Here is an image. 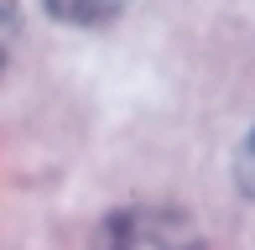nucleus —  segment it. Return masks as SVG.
Masks as SVG:
<instances>
[{
    "instance_id": "obj_1",
    "label": "nucleus",
    "mask_w": 255,
    "mask_h": 250,
    "mask_svg": "<svg viewBox=\"0 0 255 250\" xmlns=\"http://www.w3.org/2000/svg\"><path fill=\"white\" fill-rule=\"evenodd\" d=\"M104 250H203V240H198V230H193L182 214L135 209V214H120V219L110 224Z\"/></svg>"
},
{
    "instance_id": "obj_3",
    "label": "nucleus",
    "mask_w": 255,
    "mask_h": 250,
    "mask_svg": "<svg viewBox=\"0 0 255 250\" xmlns=\"http://www.w3.org/2000/svg\"><path fill=\"white\" fill-rule=\"evenodd\" d=\"M240 188L255 198V135L245 141V151H240Z\"/></svg>"
},
{
    "instance_id": "obj_2",
    "label": "nucleus",
    "mask_w": 255,
    "mask_h": 250,
    "mask_svg": "<svg viewBox=\"0 0 255 250\" xmlns=\"http://www.w3.org/2000/svg\"><path fill=\"white\" fill-rule=\"evenodd\" d=\"M125 0H47V10L52 16H63V21H104V16H115Z\"/></svg>"
},
{
    "instance_id": "obj_4",
    "label": "nucleus",
    "mask_w": 255,
    "mask_h": 250,
    "mask_svg": "<svg viewBox=\"0 0 255 250\" xmlns=\"http://www.w3.org/2000/svg\"><path fill=\"white\" fill-rule=\"evenodd\" d=\"M5 47H10V10L0 5V58H5Z\"/></svg>"
}]
</instances>
